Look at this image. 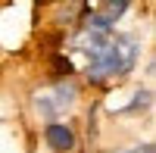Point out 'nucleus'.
<instances>
[{
  "label": "nucleus",
  "mask_w": 156,
  "mask_h": 153,
  "mask_svg": "<svg viewBox=\"0 0 156 153\" xmlns=\"http://www.w3.org/2000/svg\"><path fill=\"white\" fill-rule=\"evenodd\" d=\"M137 59H140L137 34H112L106 41V47H103L94 59H87L84 78L90 84H106L112 78H125V75L134 72Z\"/></svg>",
  "instance_id": "obj_1"
},
{
  "label": "nucleus",
  "mask_w": 156,
  "mask_h": 153,
  "mask_svg": "<svg viewBox=\"0 0 156 153\" xmlns=\"http://www.w3.org/2000/svg\"><path fill=\"white\" fill-rule=\"evenodd\" d=\"M44 141L53 153H72L78 147V137L66 122H47L44 125Z\"/></svg>",
  "instance_id": "obj_2"
},
{
  "label": "nucleus",
  "mask_w": 156,
  "mask_h": 153,
  "mask_svg": "<svg viewBox=\"0 0 156 153\" xmlns=\"http://www.w3.org/2000/svg\"><path fill=\"white\" fill-rule=\"evenodd\" d=\"M106 19H112V22H119V16H125L128 9H131V3H125V0H106V3H100L97 6Z\"/></svg>",
  "instance_id": "obj_3"
},
{
  "label": "nucleus",
  "mask_w": 156,
  "mask_h": 153,
  "mask_svg": "<svg viewBox=\"0 0 156 153\" xmlns=\"http://www.w3.org/2000/svg\"><path fill=\"white\" fill-rule=\"evenodd\" d=\"M150 106H153V91H150V87H144V91L137 87V94H134V103L128 106V112H140V109H150Z\"/></svg>",
  "instance_id": "obj_4"
}]
</instances>
